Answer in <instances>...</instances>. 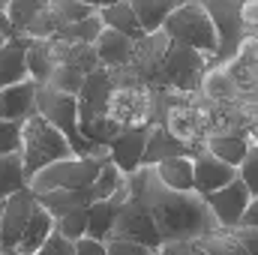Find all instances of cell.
<instances>
[{"label":"cell","mask_w":258,"mask_h":255,"mask_svg":"<svg viewBox=\"0 0 258 255\" xmlns=\"http://www.w3.org/2000/svg\"><path fill=\"white\" fill-rule=\"evenodd\" d=\"M126 189L132 198H138L147 207V213L153 219V228H156L162 243L195 240V237L210 234V231L219 228L201 195L165 189L156 180L153 168H138V171L126 174Z\"/></svg>","instance_id":"cell-1"},{"label":"cell","mask_w":258,"mask_h":255,"mask_svg":"<svg viewBox=\"0 0 258 255\" xmlns=\"http://www.w3.org/2000/svg\"><path fill=\"white\" fill-rule=\"evenodd\" d=\"M114 90L105 102V117L120 129H150L153 126V87L138 81L129 69L111 72Z\"/></svg>","instance_id":"cell-2"},{"label":"cell","mask_w":258,"mask_h":255,"mask_svg":"<svg viewBox=\"0 0 258 255\" xmlns=\"http://www.w3.org/2000/svg\"><path fill=\"white\" fill-rule=\"evenodd\" d=\"M72 147L63 135L51 123H45L39 114H33L30 120L21 123V165H24V177L27 183L48 165L72 159Z\"/></svg>","instance_id":"cell-3"},{"label":"cell","mask_w":258,"mask_h":255,"mask_svg":"<svg viewBox=\"0 0 258 255\" xmlns=\"http://www.w3.org/2000/svg\"><path fill=\"white\" fill-rule=\"evenodd\" d=\"M162 33L171 39V45L192 48L201 57H207L210 66H213V57H216V33H213L210 15H207V9H204L201 0L177 3L174 12L165 18Z\"/></svg>","instance_id":"cell-4"},{"label":"cell","mask_w":258,"mask_h":255,"mask_svg":"<svg viewBox=\"0 0 258 255\" xmlns=\"http://www.w3.org/2000/svg\"><path fill=\"white\" fill-rule=\"evenodd\" d=\"M108 159V150L105 153H93V156H72L63 162H54L48 168H42L30 183L27 189L33 195H45V192H87L93 186L102 162Z\"/></svg>","instance_id":"cell-5"},{"label":"cell","mask_w":258,"mask_h":255,"mask_svg":"<svg viewBox=\"0 0 258 255\" xmlns=\"http://www.w3.org/2000/svg\"><path fill=\"white\" fill-rule=\"evenodd\" d=\"M36 114L63 135L66 141H69V147H72L75 156L105 153V150L90 147V144L81 138V129H78V99H75V96L54 93L51 87H36Z\"/></svg>","instance_id":"cell-6"},{"label":"cell","mask_w":258,"mask_h":255,"mask_svg":"<svg viewBox=\"0 0 258 255\" xmlns=\"http://www.w3.org/2000/svg\"><path fill=\"white\" fill-rule=\"evenodd\" d=\"M210 69V60L201 57L192 48L183 45H171L165 66L159 72V78L153 81L156 90H177V93H198L204 72Z\"/></svg>","instance_id":"cell-7"},{"label":"cell","mask_w":258,"mask_h":255,"mask_svg":"<svg viewBox=\"0 0 258 255\" xmlns=\"http://www.w3.org/2000/svg\"><path fill=\"white\" fill-rule=\"evenodd\" d=\"M207 15H210V24H213V33H216V57L213 66H225L240 48V42L246 39L243 33V24H240V0H201Z\"/></svg>","instance_id":"cell-8"},{"label":"cell","mask_w":258,"mask_h":255,"mask_svg":"<svg viewBox=\"0 0 258 255\" xmlns=\"http://www.w3.org/2000/svg\"><path fill=\"white\" fill-rule=\"evenodd\" d=\"M111 237L141 243V246H147V249H153V252L162 246V240H159V234H156V228H153V219H150L147 207H144L138 198H132V195L120 204V210H117ZM111 237H108V240H111Z\"/></svg>","instance_id":"cell-9"},{"label":"cell","mask_w":258,"mask_h":255,"mask_svg":"<svg viewBox=\"0 0 258 255\" xmlns=\"http://www.w3.org/2000/svg\"><path fill=\"white\" fill-rule=\"evenodd\" d=\"M36 207H39V201L30 189L15 192L12 198H6L0 204V252L18 249V240H21Z\"/></svg>","instance_id":"cell-10"},{"label":"cell","mask_w":258,"mask_h":255,"mask_svg":"<svg viewBox=\"0 0 258 255\" xmlns=\"http://www.w3.org/2000/svg\"><path fill=\"white\" fill-rule=\"evenodd\" d=\"M168 51H171V39L162 30L150 33V36H141L138 42H132V60H129L126 69L138 81H144V84L153 87V81L159 78V72L165 66Z\"/></svg>","instance_id":"cell-11"},{"label":"cell","mask_w":258,"mask_h":255,"mask_svg":"<svg viewBox=\"0 0 258 255\" xmlns=\"http://www.w3.org/2000/svg\"><path fill=\"white\" fill-rule=\"evenodd\" d=\"M204 204H207V210L219 228H237L246 207H249V192L240 180H231L225 189L204 195Z\"/></svg>","instance_id":"cell-12"},{"label":"cell","mask_w":258,"mask_h":255,"mask_svg":"<svg viewBox=\"0 0 258 255\" xmlns=\"http://www.w3.org/2000/svg\"><path fill=\"white\" fill-rule=\"evenodd\" d=\"M231 180H237V168H228L225 162L213 159L207 150H198L192 156V192L195 195H213L225 189Z\"/></svg>","instance_id":"cell-13"},{"label":"cell","mask_w":258,"mask_h":255,"mask_svg":"<svg viewBox=\"0 0 258 255\" xmlns=\"http://www.w3.org/2000/svg\"><path fill=\"white\" fill-rule=\"evenodd\" d=\"M231 81L237 84V90L243 93V99H258V39L246 36L237 48V54L222 66Z\"/></svg>","instance_id":"cell-14"},{"label":"cell","mask_w":258,"mask_h":255,"mask_svg":"<svg viewBox=\"0 0 258 255\" xmlns=\"http://www.w3.org/2000/svg\"><path fill=\"white\" fill-rule=\"evenodd\" d=\"M129 198V189H126V180H123V186L114 192L111 198H105V201H93L90 207H87V237L90 240H99V243H105L108 237H111V231H114V219H117V210H120V204Z\"/></svg>","instance_id":"cell-15"},{"label":"cell","mask_w":258,"mask_h":255,"mask_svg":"<svg viewBox=\"0 0 258 255\" xmlns=\"http://www.w3.org/2000/svg\"><path fill=\"white\" fill-rule=\"evenodd\" d=\"M144 144H147V129H126L105 150H108V159L120 168V174H132V171L141 168Z\"/></svg>","instance_id":"cell-16"},{"label":"cell","mask_w":258,"mask_h":255,"mask_svg":"<svg viewBox=\"0 0 258 255\" xmlns=\"http://www.w3.org/2000/svg\"><path fill=\"white\" fill-rule=\"evenodd\" d=\"M33 114H36V84L30 78L0 90V120L24 123Z\"/></svg>","instance_id":"cell-17"},{"label":"cell","mask_w":258,"mask_h":255,"mask_svg":"<svg viewBox=\"0 0 258 255\" xmlns=\"http://www.w3.org/2000/svg\"><path fill=\"white\" fill-rule=\"evenodd\" d=\"M93 51H96V60H99L102 69L120 72V69H126L129 60H132V39H126L123 33H114V30L102 27L99 39L93 42Z\"/></svg>","instance_id":"cell-18"},{"label":"cell","mask_w":258,"mask_h":255,"mask_svg":"<svg viewBox=\"0 0 258 255\" xmlns=\"http://www.w3.org/2000/svg\"><path fill=\"white\" fill-rule=\"evenodd\" d=\"M198 96H204L207 102L219 105V108H231L243 99V93L237 90V84L231 81V75L222 69V66H210L201 78V87H198Z\"/></svg>","instance_id":"cell-19"},{"label":"cell","mask_w":258,"mask_h":255,"mask_svg":"<svg viewBox=\"0 0 258 255\" xmlns=\"http://www.w3.org/2000/svg\"><path fill=\"white\" fill-rule=\"evenodd\" d=\"M177 156H195L189 147H183L180 141H174L159 123L147 129V144H144V159H141V168H153L165 159H177Z\"/></svg>","instance_id":"cell-20"},{"label":"cell","mask_w":258,"mask_h":255,"mask_svg":"<svg viewBox=\"0 0 258 255\" xmlns=\"http://www.w3.org/2000/svg\"><path fill=\"white\" fill-rule=\"evenodd\" d=\"M27 39H9L3 48H0V90L12 87V84H21L27 81Z\"/></svg>","instance_id":"cell-21"},{"label":"cell","mask_w":258,"mask_h":255,"mask_svg":"<svg viewBox=\"0 0 258 255\" xmlns=\"http://www.w3.org/2000/svg\"><path fill=\"white\" fill-rule=\"evenodd\" d=\"M96 15H99L102 27H108L114 33H123L132 42H138L144 36L141 27H138V18H135L132 6H129V0H123V3H99V12Z\"/></svg>","instance_id":"cell-22"},{"label":"cell","mask_w":258,"mask_h":255,"mask_svg":"<svg viewBox=\"0 0 258 255\" xmlns=\"http://www.w3.org/2000/svg\"><path fill=\"white\" fill-rule=\"evenodd\" d=\"M129 6H132V12H135V18H138L141 33L150 36V33H159V30H162L165 18L174 12L177 3H174V0H129Z\"/></svg>","instance_id":"cell-23"},{"label":"cell","mask_w":258,"mask_h":255,"mask_svg":"<svg viewBox=\"0 0 258 255\" xmlns=\"http://www.w3.org/2000/svg\"><path fill=\"white\" fill-rule=\"evenodd\" d=\"M156 180L165 189L174 192H192V156H177V159H165L159 165H153Z\"/></svg>","instance_id":"cell-24"},{"label":"cell","mask_w":258,"mask_h":255,"mask_svg":"<svg viewBox=\"0 0 258 255\" xmlns=\"http://www.w3.org/2000/svg\"><path fill=\"white\" fill-rule=\"evenodd\" d=\"M24 60H27V78H30L36 87H42V84L51 78V72L57 69V60H54V54H51L48 39H45V42L27 39V54H24Z\"/></svg>","instance_id":"cell-25"},{"label":"cell","mask_w":258,"mask_h":255,"mask_svg":"<svg viewBox=\"0 0 258 255\" xmlns=\"http://www.w3.org/2000/svg\"><path fill=\"white\" fill-rule=\"evenodd\" d=\"M201 150H207L213 159L225 162L228 168H237L243 162L246 150H249V141L240 138V135H213V138H204V147Z\"/></svg>","instance_id":"cell-26"},{"label":"cell","mask_w":258,"mask_h":255,"mask_svg":"<svg viewBox=\"0 0 258 255\" xmlns=\"http://www.w3.org/2000/svg\"><path fill=\"white\" fill-rule=\"evenodd\" d=\"M51 234H54V219L42 207H36L33 216H30V222H27V228H24V234H21V240H18V252L33 255Z\"/></svg>","instance_id":"cell-27"},{"label":"cell","mask_w":258,"mask_h":255,"mask_svg":"<svg viewBox=\"0 0 258 255\" xmlns=\"http://www.w3.org/2000/svg\"><path fill=\"white\" fill-rule=\"evenodd\" d=\"M27 189V177H24V165H21V153L12 156H0V204L6 198H12L15 192Z\"/></svg>","instance_id":"cell-28"},{"label":"cell","mask_w":258,"mask_h":255,"mask_svg":"<svg viewBox=\"0 0 258 255\" xmlns=\"http://www.w3.org/2000/svg\"><path fill=\"white\" fill-rule=\"evenodd\" d=\"M57 30H60V18H57V12H54L51 0H48V3L42 0L39 12H36V15H33V21L27 24V33H24V39H36V42H45V39L57 36Z\"/></svg>","instance_id":"cell-29"},{"label":"cell","mask_w":258,"mask_h":255,"mask_svg":"<svg viewBox=\"0 0 258 255\" xmlns=\"http://www.w3.org/2000/svg\"><path fill=\"white\" fill-rule=\"evenodd\" d=\"M42 0H6V21L12 27V36L24 39L27 33V24L33 21V15L39 12Z\"/></svg>","instance_id":"cell-30"},{"label":"cell","mask_w":258,"mask_h":255,"mask_svg":"<svg viewBox=\"0 0 258 255\" xmlns=\"http://www.w3.org/2000/svg\"><path fill=\"white\" fill-rule=\"evenodd\" d=\"M99 33H102V21H99V15H93L87 21L60 27L57 36H51V39H63V42H72V45H93L99 39Z\"/></svg>","instance_id":"cell-31"},{"label":"cell","mask_w":258,"mask_h":255,"mask_svg":"<svg viewBox=\"0 0 258 255\" xmlns=\"http://www.w3.org/2000/svg\"><path fill=\"white\" fill-rule=\"evenodd\" d=\"M195 246L204 255H246L237 246V240L231 237V231H225V228H216V231H210V234L195 237Z\"/></svg>","instance_id":"cell-32"},{"label":"cell","mask_w":258,"mask_h":255,"mask_svg":"<svg viewBox=\"0 0 258 255\" xmlns=\"http://www.w3.org/2000/svg\"><path fill=\"white\" fill-rule=\"evenodd\" d=\"M123 180H126V174H120V168H117L111 159H105L102 168H99V174H96V180H93V186H90L93 201H105V198H111L114 192L123 186Z\"/></svg>","instance_id":"cell-33"},{"label":"cell","mask_w":258,"mask_h":255,"mask_svg":"<svg viewBox=\"0 0 258 255\" xmlns=\"http://www.w3.org/2000/svg\"><path fill=\"white\" fill-rule=\"evenodd\" d=\"M57 18H60V27L69 24H78V21H87L99 12V3H87V0H51Z\"/></svg>","instance_id":"cell-34"},{"label":"cell","mask_w":258,"mask_h":255,"mask_svg":"<svg viewBox=\"0 0 258 255\" xmlns=\"http://www.w3.org/2000/svg\"><path fill=\"white\" fill-rule=\"evenodd\" d=\"M84 72L72 69V66H57L51 72V78L42 84V87H51L54 93H63V96H78L81 93V84H84Z\"/></svg>","instance_id":"cell-35"},{"label":"cell","mask_w":258,"mask_h":255,"mask_svg":"<svg viewBox=\"0 0 258 255\" xmlns=\"http://www.w3.org/2000/svg\"><path fill=\"white\" fill-rule=\"evenodd\" d=\"M237 180L246 186L249 198H258V147L255 144H249L243 162L237 165Z\"/></svg>","instance_id":"cell-36"},{"label":"cell","mask_w":258,"mask_h":255,"mask_svg":"<svg viewBox=\"0 0 258 255\" xmlns=\"http://www.w3.org/2000/svg\"><path fill=\"white\" fill-rule=\"evenodd\" d=\"M54 231L66 237V240H81V237H87V210H75V213H69L63 219H57L54 222Z\"/></svg>","instance_id":"cell-37"},{"label":"cell","mask_w":258,"mask_h":255,"mask_svg":"<svg viewBox=\"0 0 258 255\" xmlns=\"http://www.w3.org/2000/svg\"><path fill=\"white\" fill-rule=\"evenodd\" d=\"M21 153V123L0 120V156Z\"/></svg>","instance_id":"cell-38"},{"label":"cell","mask_w":258,"mask_h":255,"mask_svg":"<svg viewBox=\"0 0 258 255\" xmlns=\"http://www.w3.org/2000/svg\"><path fill=\"white\" fill-rule=\"evenodd\" d=\"M237 111H240V117L246 123V141L258 147V99H240Z\"/></svg>","instance_id":"cell-39"},{"label":"cell","mask_w":258,"mask_h":255,"mask_svg":"<svg viewBox=\"0 0 258 255\" xmlns=\"http://www.w3.org/2000/svg\"><path fill=\"white\" fill-rule=\"evenodd\" d=\"M237 15H240L243 33L255 39V36H258V0H240V9H237Z\"/></svg>","instance_id":"cell-40"},{"label":"cell","mask_w":258,"mask_h":255,"mask_svg":"<svg viewBox=\"0 0 258 255\" xmlns=\"http://www.w3.org/2000/svg\"><path fill=\"white\" fill-rule=\"evenodd\" d=\"M231 231V237L237 240V246L246 255H258V228H246V225H237V228H225Z\"/></svg>","instance_id":"cell-41"},{"label":"cell","mask_w":258,"mask_h":255,"mask_svg":"<svg viewBox=\"0 0 258 255\" xmlns=\"http://www.w3.org/2000/svg\"><path fill=\"white\" fill-rule=\"evenodd\" d=\"M105 255H156V252H153V249H147V246H141V243L111 237V240H105Z\"/></svg>","instance_id":"cell-42"},{"label":"cell","mask_w":258,"mask_h":255,"mask_svg":"<svg viewBox=\"0 0 258 255\" xmlns=\"http://www.w3.org/2000/svg\"><path fill=\"white\" fill-rule=\"evenodd\" d=\"M33 255H75V243L72 240H66V237H60L57 231L36 249Z\"/></svg>","instance_id":"cell-43"},{"label":"cell","mask_w":258,"mask_h":255,"mask_svg":"<svg viewBox=\"0 0 258 255\" xmlns=\"http://www.w3.org/2000/svg\"><path fill=\"white\" fill-rule=\"evenodd\" d=\"M156 255H204L198 246H195V240H174V243H162Z\"/></svg>","instance_id":"cell-44"},{"label":"cell","mask_w":258,"mask_h":255,"mask_svg":"<svg viewBox=\"0 0 258 255\" xmlns=\"http://www.w3.org/2000/svg\"><path fill=\"white\" fill-rule=\"evenodd\" d=\"M75 255H105V243L81 237V240H75Z\"/></svg>","instance_id":"cell-45"},{"label":"cell","mask_w":258,"mask_h":255,"mask_svg":"<svg viewBox=\"0 0 258 255\" xmlns=\"http://www.w3.org/2000/svg\"><path fill=\"white\" fill-rule=\"evenodd\" d=\"M240 225H246V228H258V198H249V207H246Z\"/></svg>","instance_id":"cell-46"},{"label":"cell","mask_w":258,"mask_h":255,"mask_svg":"<svg viewBox=\"0 0 258 255\" xmlns=\"http://www.w3.org/2000/svg\"><path fill=\"white\" fill-rule=\"evenodd\" d=\"M0 255H24V252H18V249H9V252H0Z\"/></svg>","instance_id":"cell-47"},{"label":"cell","mask_w":258,"mask_h":255,"mask_svg":"<svg viewBox=\"0 0 258 255\" xmlns=\"http://www.w3.org/2000/svg\"><path fill=\"white\" fill-rule=\"evenodd\" d=\"M6 42H9V39H6V36H3V33H0V48H3V45H6Z\"/></svg>","instance_id":"cell-48"},{"label":"cell","mask_w":258,"mask_h":255,"mask_svg":"<svg viewBox=\"0 0 258 255\" xmlns=\"http://www.w3.org/2000/svg\"><path fill=\"white\" fill-rule=\"evenodd\" d=\"M255 39H258V36H255Z\"/></svg>","instance_id":"cell-49"}]
</instances>
